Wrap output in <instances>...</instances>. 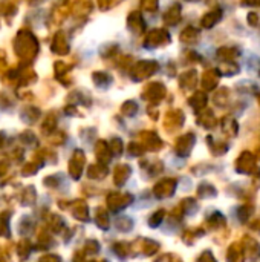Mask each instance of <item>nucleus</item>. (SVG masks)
Wrapping results in <instances>:
<instances>
[{
  "mask_svg": "<svg viewBox=\"0 0 260 262\" xmlns=\"http://www.w3.org/2000/svg\"><path fill=\"white\" fill-rule=\"evenodd\" d=\"M40 262H60V258L54 256V255H46L40 259Z\"/></svg>",
  "mask_w": 260,
  "mask_h": 262,
  "instance_id": "obj_7",
  "label": "nucleus"
},
{
  "mask_svg": "<svg viewBox=\"0 0 260 262\" xmlns=\"http://www.w3.org/2000/svg\"><path fill=\"white\" fill-rule=\"evenodd\" d=\"M35 189L34 187H26L23 192H21V204L23 206H31V204H34V201H35Z\"/></svg>",
  "mask_w": 260,
  "mask_h": 262,
  "instance_id": "obj_1",
  "label": "nucleus"
},
{
  "mask_svg": "<svg viewBox=\"0 0 260 262\" xmlns=\"http://www.w3.org/2000/svg\"><path fill=\"white\" fill-rule=\"evenodd\" d=\"M8 167H9V161H8V158H3V157H0V177L6 173Z\"/></svg>",
  "mask_w": 260,
  "mask_h": 262,
  "instance_id": "obj_6",
  "label": "nucleus"
},
{
  "mask_svg": "<svg viewBox=\"0 0 260 262\" xmlns=\"http://www.w3.org/2000/svg\"><path fill=\"white\" fill-rule=\"evenodd\" d=\"M9 212H3V215L0 216V236L9 238Z\"/></svg>",
  "mask_w": 260,
  "mask_h": 262,
  "instance_id": "obj_2",
  "label": "nucleus"
},
{
  "mask_svg": "<svg viewBox=\"0 0 260 262\" xmlns=\"http://www.w3.org/2000/svg\"><path fill=\"white\" fill-rule=\"evenodd\" d=\"M37 170H38V166H35V163H26L21 167V175L23 177H29V175H34Z\"/></svg>",
  "mask_w": 260,
  "mask_h": 262,
  "instance_id": "obj_5",
  "label": "nucleus"
},
{
  "mask_svg": "<svg viewBox=\"0 0 260 262\" xmlns=\"http://www.w3.org/2000/svg\"><path fill=\"white\" fill-rule=\"evenodd\" d=\"M0 262H6V261H5V259H3V258H0Z\"/></svg>",
  "mask_w": 260,
  "mask_h": 262,
  "instance_id": "obj_8",
  "label": "nucleus"
},
{
  "mask_svg": "<svg viewBox=\"0 0 260 262\" xmlns=\"http://www.w3.org/2000/svg\"><path fill=\"white\" fill-rule=\"evenodd\" d=\"M32 221L28 218V216H23L21 220H20V223H18V233H21V235H28V233H31V230H32Z\"/></svg>",
  "mask_w": 260,
  "mask_h": 262,
  "instance_id": "obj_3",
  "label": "nucleus"
},
{
  "mask_svg": "<svg viewBox=\"0 0 260 262\" xmlns=\"http://www.w3.org/2000/svg\"><path fill=\"white\" fill-rule=\"evenodd\" d=\"M31 244H29V241H26V239H23V241H20V244H18V250H17V253H18V256H20V259H26L28 256H29V253H31Z\"/></svg>",
  "mask_w": 260,
  "mask_h": 262,
  "instance_id": "obj_4",
  "label": "nucleus"
}]
</instances>
